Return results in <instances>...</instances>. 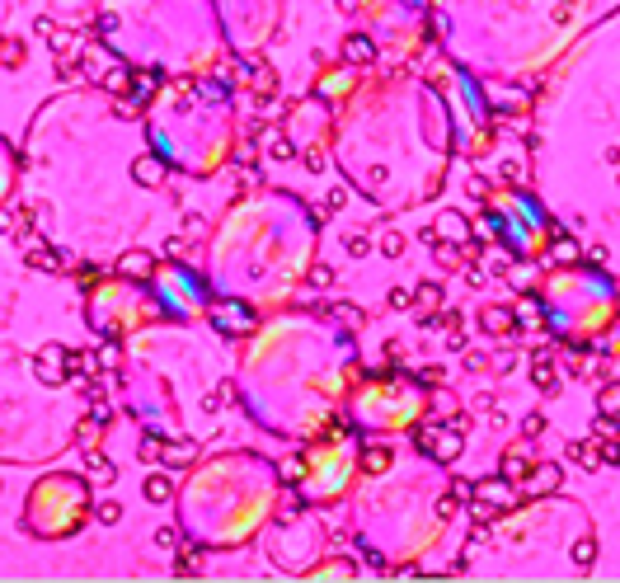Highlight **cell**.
Returning a JSON list of instances; mask_svg holds the SVG:
<instances>
[{"label": "cell", "instance_id": "cell-1", "mask_svg": "<svg viewBox=\"0 0 620 583\" xmlns=\"http://www.w3.org/2000/svg\"><path fill=\"white\" fill-rule=\"evenodd\" d=\"M470 494H475V504L493 508V513H508V508H517V484L503 475H484L470 484Z\"/></svg>", "mask_w": 620, "mask_h": 583}, {"label": "cell", "instance_id": "cell-2", "mask_svg": "<svg viewBox=\"0 0 620 583\" xmlns=\"http://www.w3.org/2000/svg\"><path fill=\"white\" fill-rule=\"evenodd\" d=\"M460 451H465V433H456L451 424H447V428H437V438H432V447H428L432 461H442V466H456V461H460Z\"/></svg>", "mask_w": 620, "mask_h": 583}, {"label": "cell", "instance_id": "cell-3", "mask_svg": "<svg viewBox=\"0 0 620 583\" xmlns=\"http://www.w3.org/2000/svg\"><path fill=\"white\" fill-rule=\"evenodd\" d=\"M559 480H564V471H559L555 461H540V466H531V475L522 480V484H526V494H531V499H545V494H555V489H559Z\"/></svg>", "mask_w": 620, "mask_h": 583}, {"label": "cell", "instance_id": "cell-4", "mask_svg": "<svg viewBox=\"0 0 620 583\" xmlns=\"http://www.w3.org/2000/svg\"><path fill=\"white\" fill-rule=\"evenodd\" d=\"M118 273L132 278V283H146V278L156 273V254H151V249H122V254H118Z\"/></svg>", "mask_w": 620, "mask_h": 583}, {"label": "cell", "instance_id": "cell-5", "mask_svg": "<svg viewBox=\"0 0 620 583\" xmlns=\"http://www.w3.org/2000/svg\"><path fill=\"white\" fill-rule=\"evenodd\" d=\"M343 61H348V66H372V61H376V43H372L367 33H348V38H343Z\"/></svg>", "mask_w": 620, "mask_h": 583}, {"label": "cell", "instance_id": "cell-6", "mask_svg": "<svg viewBox=\"0 0 620 583\" xmlns=\"http://www.w3.org/2000/svg\"><path fill=\"white\" fill-rule=\"evenodd\" d=\"M568 456L583 466V471H601L606 456H601V438H583V442H568Z\"/></svg>", "mask_w": 620, "mask_h": 583}, {"label": "cell", "instance_id": "cell-7", "mask_svg": "<svg viewBox=\"0 0 620 583\" xmlns=\"http://www.w3.org/2000/svg\"><path fill=\"white\" fill-rule=\"evenodd\" d=\"M480 329H484V334H513L517 316L508 306H484V311H480Z\"/></svg>", "mask_w": 620, "mask_h": 583}, {"label": "cell", "instance_id": "cell-8", "mask_svg": "<svg viewBox=\"0 0 620 583\" xmlns=\"http://www.w3.org/2000/svg\"><path fill=\"white\" fill-rule=\"evenodd\" d=\"M259 146H264V156L268 160H297V146L287 141V132H277V127H268V132H259Z\"/></svg>", "mask_w": 620, "mask_h": 583}, {"label": "cell", "instance_id": "cell-9", "mask_svg": "<svg viewBox=\"0 0 620 583\" xmlns=\"http://www.w3.org/2000/svg\"><path fill=\"white\" fill-rule=\"evenodd\" d=\"M503 480H513V484H522V480L531 475V461H526V447H508L503 451V471H498Z\"/></svg>", "mask_w": 620, "mask_h": 583}, {"label": "cell", "instance_id": "cell-10", "mask_svg": "<svg viewBox=\"0 0 620 583\" xmlns=\"http://www.w3.org/2000/svg\"><path fill=\"white\" fill-rule=\"evenodd\" d=\"M85 475H89V484H113V480H118V466L108 461L104 451H89V456H85Z\"/></svg>", "mask_w": 620, "mask_h": 583}, {"label": "cell", "instance_id": "cell-11", "mask_svg": "<svg viewBox=\"0 0 620 583\" xmlns=\"http://www.w3.org/2000/svg\"><path fill=\"white\" fill-rule=\"evenodd\" d=\"M160 461L169 466V471H184V466H193V461H197V442H164Z\"/></svg>", "mask_w": 620, "mask_h": 583}, {"label": "cell", "instance_id": "cell-12", "mask_svg": "<svg viewBox=\"0 0 620 583\" xmlns=\"http://www.w3.org/2000/svg\"><path fill=\"white\" fill-rule=\"evenodd\" d=\"M531 381H536L545 396H555L559 386H555V367H550V353L545 348H536V358H531Z\"/></svg>", "mask_w": 620, "mask_h": 583}, {"label": "cell", "instance_id": "cell-13", "mask_svg": "<svg viewBox=\"0 0 620 583\" xmlns=\"http://www.w3.org/2000/svg\"><path fill=\"white\" fill-rule=\"evenodd\" d=\"M437 236H447V240H456V245H465L470 240V221L460 212H442L437 216Z\"/></svg>", "mask_w": 620, "mask_h": 583}, {"label": "cell", "instance_id": "cell-14", "mask_svg": "<svg viewBox=\"0 0 620 583\" xmlns=\"http://www.w3.org/2000/svg\"><path fill=\"white\" fill-rule=\"evenodd\" d=\"M141 499H146V504H169V499H174V480L169 475H146Z\"/></svg>", "mask_w": 620, "mask_h": 583}, {"label": "cell", "instance_id": "cell-15", "mask_svg": "<svg viewBox=\"0 0 620 583\" xmlns=\"http://www.w3.org/2000/svg\"><path fill=\"white\" fill-rule=\"evenodd\" d=\"M432 311H442V287H437V283H418V292H414V316H432Z\"/></svg>", "mask_w": 620, "mask_h": 583}, {"label": "cell", "instance_id": "cell-16", "mask_svg": "<svg viewBox=\"0 0 620 583\" xmlns=\"http://www.w3.org/2000/svg\"><path fill=\"white\" fill-rule=\"evenodd\" d=\"M550 231H555V240H550V259H555V264H573V259H578V240L564 236L559 226H550Z\"/></svg>", "mask_w": 620, "mask_h": 583}, {"label": "cell", "instance_id": "cell-17", "mask_svg": "<svg viewBox=\"0 0 620 583\" xmlns=\"http://www.w3.org/2000/svg\"><path fill=\"white\" fill-rule=\"evenodd\" d=\"M132 179H136V184H141V188L160 184V179H164V165H160V160H156V156H141V160H136V165H132Z\"/></svg>", "mask_w": 620, "mask_h": 583}, {"label": "cell", "instance_id": "cell-18", "mask_svg": "<svg viewBox=\"0 0 620 583\" xmlns=\"http://www.w3.org/2000/svg\"><path fill=\"white\" fill-rule=\"evenodd\" d=\"M597 551H601V546H597V536H578L568 555H573V564H578V569H592V564H597Z\"/></svg>", "mask_w": 620, "mask_h": 583}, {"label": "cell", "instance_id": "cell-19", "mask_svg": "<svg viewBox=\"0 0 620 583\" xmlns=\"http://www.w3.org/2000/svg\"><path fill=\"white\" fill-rule=\"evenodd\" d=\"M174 569H179V579H197V574H202V551L184 546V551L174 555Z\"/></svg>", "mask_w": 620, "mask_h": 583}, {"label": "cell", "instance_id": "cell-20", "mask_svg": "<svg viewBox=\"0 0 620 583\" xmlns=\"http://www.w3.org/2000/svg\"><path fill=\"white\" fill-rule=\"evenodd\" d=\"M52 52L61 57V61H71V57L81 52V33H66V28H56V33H52Z\"/></svg>", "mask_w": 620, "mask_h": 583}, {"label": "cell", "instance_id": "cell-21", "mask_svg": "<svg viewBox=\"0 0 620 583\" xmlns=\"http://www.w3.org/2000/svg\"><path fill=\"white\" fill-rule=\"evenodd\" d=\"M315 311H329V316H339L343 325H362V306H352V301H329V306H315Z\"/></svg>", "mask_w": 620, "mask_h": 583}, {"label": "cell", "instance_id": "cell-22", "mask_svg": "<svg viewBox=\"0 0 620 583\" xmlns=\"http://www.w3.org/2000/svg\"><path fill=\"white\" fill-rule=\"evenodd\" d=\"M104 90H108V94H127V90H132V71H127V66L104 71Z\"/></svg>", "mask_w": 620, "mask_h": 583}, {"label": "cell", "instance_id": "cell-23", "mask_svg": "<svg viewBox=\"0 0 620 583\" xmlns=\"http://www.w3.org/2000/svg\"><path fill=\"white\" fill-rule=\"evenodd\" d=\"M385 466H390V447H367L362 451V471H367V475H381Z\"/></svg>", "mask_w": 620, "mask_h": 583}, {"label": "cell", "instance_id": "cell-24", "mask_svg": "<svg viewBox=\"0 0 620 583\" xmlns=\"http://www.w3.org/2000/svg\"><path fill=\"white\" fill-rule=\"evenodd\" d=\"M348 198H352V188L343 184V188H334V193H329V198H324V207L315 216H334V212H343V207H348Z\"/></svg>", "mask_w": 620, "mask_h": 583}, {"label": "cell", "instance_id": "cell-25", "mask_svg": "<svg viewBox=\"0 0 620 583\" xmlns=\"http://www.w3.org/2000/svg\"><path fill=\"white\" fill-rule=\"evenodd\" d=\"M254 90H259V99H272V94H277V71H272V66H259Z\"/></svg>", "mask_w": 620, "mask_h": 583}, {"label": "cell", "instance_id": "cell-26", "mask_svg": "<svg viewBox=\"0 0 620 583\" xmlns=\"http://www.w3.org/2000/svg\"><path fill=\"white\" fill-rule=\"evenodd\" d=\"M0 61H5V66H24V43H19V38H5V43H0Z\"/></svg>", "mask_w": 620, "mask_h": 583}, {"label": "cell", "instance_id": "cell-27", "mask_svg": "<svg viewBox=\"0 0 620 583\" xmlns=\"http://www.w3.org/2000/svg\"><path fill=\"white\" fill-rule=\"evenodd\" d=\"M94 518H99L104 527H118V522H122V504H113V499H104V504L94 508Z\"/></svg>", "mask_w": 620, "mask_h": 583}, {"label": "cell", "instance_id": "cell-28", "mask_svg": "<svg viewBox=\"0 0 620 583\" xmlns=\"http://www.w3.org/2000/svg\"><path fill=\"white\" fill-rule=\"evenodd\" d=\"M381 254H385V259H400V254H405V236H400V231H385V236H381Z\"/></svg>", "mask_w": 620, "mask_h": 583}, {"label": "cell", "instance_id": "cell-29", "mask_svg": "<svg viewBox=\"0 0 620 583\" xmlns=\"http://www.w3.org/2000/svg\"><path fill=\"white\" fill-rule=\"evenodd\" d=\"M465 504V494H456V489H447L442 499H437V518H456V508Z\"/></svg>", "mask_w": 620, "mask_h": 583}, {"label": "cell", "instance_id": "cell-30", "mask_svg": "<svg viewBox=\"0 0 620 583\" xmlns=\"http://www.w3.org/2000/svg\"><path fill=\"white\" fill-rule=\"evenodd\" d=\"M545 424H550V419H545V414H540V409H531V414H526V419H522V433H526V438H531V442H536L540 433H545Z\"/></svg>", "mask_w": 620, "mask_h": 583}, {"label": "cell", "instance_id": "cell-31", "mask_svg": "<svg viewBox=\"0 0 620 583\" xmlns=\"http://www.w3.org/2000/svg\"><path fill=\"white\" fill-rule=\"evenodd\" d=\"M432 438H437V424H418L414 433H409V442H414L418 451H428V447H432Z\"/></svg>", "mask_w": 620, "mask_h": 583}, {"label": "cell", "instance_id": "cell-32", "mask_svg": "<svg viewBox=\"0 0 620 583\" xmlns=\"http://www.w3.org/2000/svg\"><path fill=\"white\" fill-rule=\"evenodd\" d=\"M385 306H390V311H409V306H414V292L390 287V292H385Z\"/></svg>", "mask_w": 620, "mask_h": 583}, {"label": "cell", "instance_id": "cell-33", "mask_svg": "<svg viewBox=\"0 0 620 583\" xmlns=\"http://www.w3.org/2000/svg\"><path fill=\"white\" fill-rule=\"evenodd\" d=\"M160 451H164V438H156V433H151V438H141V461H151V466H156V461H160Z\"/></svg>", "mask_w": 620, "mask_h": 583}, {"label": "cell", "instance_id": "cell-34", "mask_svg": "<svg viewBox=\"0 0 620 583\" xmlns=\"http://www.w3.org/2000/svg\"><path fill=\"white\" fill-rule=\"evenodd\" d=\"M310 287H334V268L329 264H310Z\"/></svg>", "mask_w": 620, "mask_h": 583}, {"label": "cell", "instance_id": "cell-35", "mask_svg": "<svg viewBox=\"0 0 620 583\" xmlns=\"http://www.w3.org/2000/svg\"><path fill=\"white\" fill-rule=\"evenodd\" d=\"M348 254L352 259H367V254H372V240L367 236H348Z\"/></svg>", "mask_w": 620, "mask_h": 583}, {"label": "cell", "instance_id": "cell-36", "mask_svg": "<svg viewBox=\"0 0 620 583\" xmlns=\"http://www.w3.org/2000/svg\"><path fill=\"white\" fill-rule=\"evenodd\" d=\"M156 546H160V551H174V546H179V531H174V527H160V531H156Z\"/></svg>", "mask_w": 620, "mask_h": 583}, {"label": "cell", "instance_id": "cell-37", "mask_svg": "<svg viewBox=\"0 0 620 583\" xmlns=\"http://www.w3.org/2000/svg\"><path fill=\"white\" fill-rule=\"evenodd\" d=\"M76 283H81V287H94V283H99V268H94V264H81Z\"/></svg>", "mask_w": 620, "mask_h": 583}, {"label": "cell", "instance_id": "cell-38", "mask_svg": "<svg viewBox=\"0 0 620 583\" xmlns=\"http://www.w3.org/2000/svg\"><path fill=\"white\" fill-rule=\"evenodd\" d=\"M61 362H66V376H76L81 371V353L76 348H61Z\"/></svg>", "mask_w": 620, "mask_h": 583}, {"label": "cell", "instance_id": "cell-39", "mask_svg": "<svg viewBox=\"0 0 620 583\" xmlns=\"http://www.w3.org/2000/svg\"><path fill=\"white\" fill-rule=\"evenodd\" d=\"M33 33H38V38H52V33H56V24L47 19V14H38V19H33Z\"/></svg>", "mask_w": 620, "mask_h": 583}, {"label": "cell", "instance_id": "cell-40", "mask_svg": "<svg viewBox=\"0 0 620 583\" xmlns=\"http://www.w3.org/2000/svg\"><path fill=\"white\" fill-rule=\"evenodd\" d=\"M611 447H601V456H606V466H620V438H606Z\"/></svg>", "mask_w": 620, "mask_h": 583}, {"label": "cell", "instance_id": "cell-41", "mask_svg": "<svg viewBox=\"0 0 620 583\" xmlns=\"http://www.w3.org/2000/svg\"><path fill=\"white\" fill-rule=\"evenodd\" d=\"M324 165H329V160H324V151H306V170H315V174H320Z\"/></svg>", "mask_w": 620, "mask_h": 583}, {"label": "cell", "instance_id": "cell-42", "mask_svg": "<svg viewBox=\"0 0 620 583\" xmlns=\"http://www.w3.org/2000/svg\"><path fill=\"white\" fill-rule=\"evenodd\" d=\"M418 240H423L428 249H437V245H442V236H437V226H423V231H418Z\"/></svg>", "mask_w": 620, "mask_h": 583}, {"label": "cell", "instance_id": "cell-43", "mask_svg": "<svg viewBox=\"0 0 620 583\" xmlns=\"http://www.w3.org/2000/svg\"><path fill=\"white\" fill-rule=\"evenodd\" d=\"M484 193H489V179H470V198H480V203H489Z\"/></svg>", "mask_w": 620, "mask_h": 583}, {"label": "cell", "instance_id": "cell-44", "mask_svg": "<svg viewBox=\"0 0 620 583\" xmlns=\"http://www.w3.org/2000/svg\"><path fill=\"white\" fill-rule=\"evenodd\" d=\"M56 76H61V80H76V76H81V66H76V61H61V66H56Z\"/></svg>", "mask_w": 620, "mask_h": 583}, {"label": "cell", "instance_id": "cell-45", "mask_svg": "<svg viewBox=\"0 0 620 583\" xmlns=\"http://www.w3.org/2000/svg\"><path fill=\"white\" fill-rule=\"evenodd\" d=\"M282 480H301V461H287V466H282Z\"/></svg>", "mask_w": 620, "mask_h": 583}, {"label": "cell", "instance_id": "cell-46", "mask_svg": "<svg viewBox=\"0 0 620 583\" xmlns=\"http://www.w3.org/2000/svg\"><path fill=\"white\" fill-rule=\"evenodd\" d=\"M339 5H343V10H352V5H357V0H339Z\"/></svg>", "mask_w": 620, "mask_h": 583}]
</instances>
